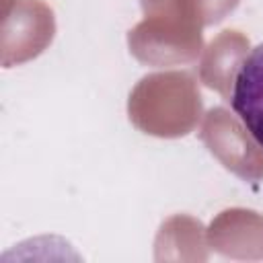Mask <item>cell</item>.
Segmentation results:
<instances>
[{
    "instance_id": "1",
    "label": "cell",
    "mask_w": 263,
    "mask_h": 263,
    "mask_svg": "<svg viewBox=\"0 0 263 263\" xmlns=\"http://www.w3.org/2000/svg\"><path fill=\"white\" fill-rule=\"evenodd\" d=\"M230 105L251 138L263 148V43L255 45L238 64Z\"/></svg>"
}]
</instances>
